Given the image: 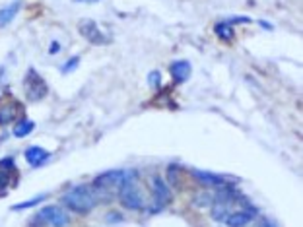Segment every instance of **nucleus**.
Returning <instances> with one entry per match:
<instances>
[{
  "label": "nucleus",
  "instance_id": "f3484780",
  "mask_svg": "<svg viewBox=\"0 0 303 227\" xmlns=\"http://www.w3.org/2000/svg\"><path fill=\"white\" fill-rule=\"evenodd\" d=\"M148 84H150L152 88H160V86H162V74H160V70H152V72L148 74Z\"/></svg>",
  "mask_w": 303,
  "mask_h": 227
},
{
  "label": "nucleus",
  "instance_id": "dca6fc26",
  "mask_svg": "<svg viewBox=\"0 0 303 227\" xmlns=\"http://www.w3.org/2000/svg\"><path fill=\"white\" fill-rule=\"evenodd\" d=\"M43 200H45V194H41V196H37V198H31V200H27V202H20V204H14V206H12V210H14V212H20V210H25V208L37 206L39 202H43Z\"/></svg>",
  "mask_w": 303,
  "mask_h": 227
},
{
  "label": "nucleus",
  "instance_id": "6ab92c4d",
  "mask_svg": "<svg viewBox=\"0 0 303 227\" xmlns=\"http://www.w3.org/2000/svg\"><path fill=\"white\" fill-rule=\"evenodd\" d=\"M59 49H61V45H59L57 41H53V43H51V47H49V53H51V55H57V53H59Z\"/></svg>",
  "mask_w": 303,
  "mask_h": 227
},
{
  "label": "nucleus",
  "instance_id": "9d476101",
  "mask_svg": "<svg viewBox=\"0 0 303 227\" xmlns=\"http://www.w3.org/2000/svg\"><path fill=\"white\" fill-rule=\"evenodd\" d=\"M255 216L253 214H249L247 210H239V212H233L230 214L228 218H226V226L228 227H245L247 224H251V220H253Z\"/></svg>",
  "mask_w": 303,
  "mask_h": 227
},
{
  "label": "nucleus",
  "instance_id": "ddd939ff",
  "mask_svg": "<svg viewBox=\"0 0 303 227\" xmlns=\"http://www.w3.org/2000/svg\"><path fill=\"white\" fill-rule=\"evenodd\" d=\"M18 116V103H6L0 107V124H10Z\"/></svg>",
  "mask_w": 303,
  "mask_h": 227
},
{
  "label": "nucleus",
  "instance_id": "f03ea898",
  "mask_svg": "<svg viewBox=\"0 0 303 227\" xmlns=\"http://www.w3.org/2000/svg\"><path fill=\"white\" fill-rule=\"evenodd\" d=\"M119 200L121 204L128 210H142L144 200L140 194V188L136 184V171H126V177L122 186L119 188Z\"/></svg>",
  "mask_w": 303,
  "mask_h": 227
},
{
  "label": "nucleus",
  "instance_id": "39448f33",
  "mask_svg": "<svg viewBox=\"0 0 303 227\" xmlns=\"http://www.w3.org/2000/svg\"><path fill=\"white\" fill-rule=\"evenodd\" d=\"M23 88H25L27 99H31V101L43 99L47 95V91H49L45 80H43L35 70H27V74H25V78H23Z\"/></svg>",
  "mask_w": 303,
  "mask_h": 227
},
{
  "label": "nucleus",
  "instance_id": "0eeeda50",
  "mask_svg": "<svg viewBox=\"0 0 303 227\" xmlns=\"http://www.w3.org/2000/svg\"><path fill=\"white\" fill-rule=\"evenodd\" d=\"M152 196H154V202H152V208H154V212H160L163 210L165 206L169 204V200H171V190H169V186L165 184L162 177H154L152 179Z\"/></svg>",
  "mask_w": 303,
  "mask_h": 227
},
{
  "label": "nucleus",
  "instance_id": "7ed1b4c3",
  "mask_svg": "<svg viewBox=\"0 0 303 227\" xmlns=\"http://www.w3.org/2000/svg\"><path fill=\"white\" fill-rule=\"evenodd\" d=\"M124 177H126V171H109V173H103L101 177H97L93 186H95V200H97V194H103L101 200H107L113 190H119L124 182Z\"/></svg>",
  "mask_w": 303,
  "mask_h": 227
},
{
  "label": "nucleus",
  "instance_id": "f8f14e48",
  "mask_svg": "<svg viewBox=\"0 0 303 227\" xmlns=\"http://www.w3.org/2000/svg\"><path fill=\"white\" fill-rule=\"evenodd\" d=\"M192 175H194L196 181L206 184V186H220V184H224V177L222 175H216V173H210V171H198V169H194Z\"/></svg>",
  "mask_w": 303,
  "mask_h": 227
},
{
  "label": "nucleus",
  "instance_id": "423d86ee",
  "mask_svg": "<svg viewBox=\"0 0 303 227\" xmlns=\"http://www.w3.org/2000/svg\"><path fill=\"white\" fill-rule=\"evenodd\" d=\"M78 31L92 45H107L109 43V37L99 29V25L93 22V20H82L80 25H78Z\"/></svg>",
  "mask_w": 303,
  "mask_h": 227
},
{
  "label": "nucleus",
  "instance_id": "20e7f679",
  "mask_svg": "<svg viewBox=\"0 0 303 227\" xmlns=\"http://www.w3.org/2000/svg\"><path fill=\"white\" fill-rule=\"evenodd\" d=\"M37 222V226H51V227H66L70 222L68 214L59 208V206H45L37 212V216L33 218V224Z\"/></svg>",
  "mask_w": 303,
  "mask_h": 227
},
{
  "label": "nucleus",
  "instance_id": "2eb2a0df",
  "mask_svg": "<svg viewBox=\"0 0 303 227\" xmlns=\"http://www.w3.org/2000/svg\"><path fill=\"white\" fill-rule=\"evenodd\" d=\"M214 31H216V35H218L220 39H226V41L233 39V27H232V23H228L226 20H224V22L216 23V25H214Z\"/></svg>",
  "mask_w": 303,
  "mask_h": 227
},
{
  "label": "nucleus",
  "instance_id": "6e6552de",
  "mask_svg": "<svg viewBox=\"0 0 303 227\" xmlns=\"http://www.w3.org/2000/svg\"><path fill=\"white\" fill-rule=\"evenodd\" d=\"M49 158H51V154H49L47 150H43L41 146H31V148L25 150V161H27L31 167L43 165Z\"/></svg>",
  "mask_w": 303,
  "mask_h": 227
},
{
  "label": "nucleus",
  "instance_id": "aec40b11",
  "mask_svg": "<svg viewBox=\"0 0 303 227\" xmlns=\"http://www.w3.org/2000/svg\"><path fill=\"white\" fill-rule=\"evenodd\" d=\"M260 227H276V226H274V222H270V220H262Z\"/></svg>",
  "mask_w": 303,
  "mask_h": 227
},
{
  "label": "nucleus",
  "instance_id": "412c9836",
  "mask_svg": "<svg viewBox=\"0 0 303 227\" xmlns=\"http://www.w3.org/2000/svg\"><path fill=\"white\" fill-rule=\"evenodd\" d=\"M74 2H84V4H93V2H97V0H74Z\"/></svg>",
  "mask_w": 303,
  "mask_h": 227
},
{
  "label": "nucleus",
  "instance_id": "9b49d317",
  "mask_svg": "<svg viewBox=\"0 0 303 227\" xmlns=\"http://www.w3.org/2000/svg\"><path fill=\"white\" fill-rule=\"evenodd\" d=\"M20 6H22V2L16 0V2H12V4L0 8V27H6V25H10V23L14 22L16 14L20 12Z\"/></svg>",
  "mask_w": 303,
  "mask_h": 227
},
{
  "label": "nucleus",
  "instance_id": "4468645a",
  "mask_svg": "<svg viewBox=\"0 0 303 227\" xmlns=\"http://www.w3.org/2000/svg\"><path fill=\"white\" fill-rule=\"evenodd\" d=\"M31 130H35V122L29 120V118H22L16 128H14V136L16 138H25L27 134H31Z\"/></svg>",
  "mask_w": 303,
  "mask_h": 227
},
{
  "label": "nucleus",
  "instance_id": "a211bd4d",
  "mask_svg": "<svg viewBox=\"0 0 303 227\" xmlns=\"http://www.w3.org/2000/svg\"><path fill=\"white\" fill-rule=\"evenodd\" d=\"M78 64H80V58H78V57H72L70 60H66V62L61 66V72H62V74L72 72V70H76V66H78Z\"/></svg>",
  "mask_w": 303,
  "mask_h": 227
},
{
  "label": "nucleus",
  "instance_id": "f257e3e1",
  "mask_svg": "<svg viewBox=\"0 0 303 227\" xmlns=\"http://www.w3.org/2000/svg\"><path fill=\"white\" fill-rule=\"evenodd\" d=\"M62 202L66 204V208L78 212V214H88L95 208V194L90 190V186L86 184H78L72 186L68 192L62 196Z\"/></svg>",
  "mask_w": 303,
  "mask_h": 227
},
{
  "label": "nucleus",
  "instance_id": "1a4fd4ad",
  "mask_svg": "<svg viewBox=\"0 0 303 227\" xmlns=\"http://www.w3.org/2000/svg\"><path fill=\"white\" fill-rule=\"evenodd\" d=\"M171 76H173V82L175 84H183L186 78L190 76V64L186 62V60H175V62H171Z\"/></svg>",
  "mask_w": 303,
  "mask_h": 227
}]
</instances>
